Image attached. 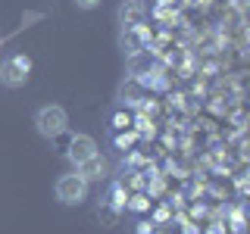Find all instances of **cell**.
I'll list each match as a JSON object with an SVG mask.
<instances>
[{"mask_svg": "<svg viewBox=\"0 0 250 234\" xmlns=\"http://www.w3.org/2000/svg\"><path fill=\"white\" fill-rule=\"evenodd\" d=\"M28 75H31V59L25 53H13L0 62V84L3 88H25Z\"/></svg>", "mask_w": 250, "mask_h": 234, "instance_id": "2", "label": "cell"}, {"mask_svg": "<svg viewBox=\"0 0 250 234\" xmlns=\"http://www.w3.org/2000/svg\"><path fill=\"white\" fill-rule=\"evenodd\" d=\"M75 172L84 178V181H97V178L106 172V162L100 159V153H94V156H88V159H82V162H78Z\"/></svg>", "mask_w": 250, "mask_h": 234, "instance_id": "7", "label": "cell"}, {"mask_svg": "<svg viewBox=\"0 0 250 234\" xmlns=\"http://www.w3.org/2000/svg\"><path fill=\"white\" fill-rule=\"evenodd\" d=\"M66 125H69V116H66V109L62 106H41L35 113V128H38V135L47 137V140H53V137H60L62 131H66Z\"/></svg>", "mask_w": 250, "mask_h": 234, "instance_id": "1", "label": "cell"}, {"mask_svg": "<svg viewBox=\"0 0 250 234\" xmlns=\"http://www.w3.org/2000/svg\"><path fill=\"white\" fill-rule=\"evenodd\" d=\"M119 100L122 103H138L141 100V81L138 78H128V81L119 88Z\"/></svg>", "mask_w": 250, "mask_h": 234, "instance_id": "8", "label": "cell"}, {"mask_svg": "<svg viewBox=\"0 0 250 234\" xmlns=\"http://www.w3.org/2000/svg\"><path fill=\"white\" fill-rule=\"evenodd\" d=\"M57 200L62 206H78V203H84L88 197V181H84L78 172H69V175H60L57 178Z\"/></svg>", "mask_w": 250, "mask_h": 234, "instance_id": "3", "label": "cell"}, {"mask_svg": "<svg viewBox=\"0 0 250 234\" xmlns=\"http://www.w3.org/2000/svg\"><path fill=\"white\" fill-rule=\"evenodd\" d=\"M78 10H94V6H100V0H75Z\"/></svg>", "mask_w": 250, "mask_h": 234, "instance_id": "9", "label": "cell"}, {"mask_svg": "<svg viewBox=\"0 0 250 234\" xmlns=\"http://www.w3.org/2000/svg\"><path fill=\"white\" fill-rule=\"evenodd\" d=\"M0 47H3V35H0Z\"/></svg>", "mask_w": 250, "mask_h": 234, "instance_id": "11", "label": "cell"}, {"mask_svg": "<svg viewBox=\"0 0 250 234\" xmlns=\"http://www.w3.org/2000/svg\"><path fill=\"white\" fill-rule=\"evenodd\" d=\"M97 153V144H94V137L91 135H75L72 140H69V159L75 162H82V159H88V156Z\"/></svg>", "mask_w": 250, "mask_h": 234, "instance_id": "5", "label": "cell"}, {"mask_svg": "<svg viewBox=\"0 0 250 234\" xmlns=\"http://www.w3.org/2000/svg\"><path fill=\"white\" fill-rule=\"evenodd\" d=\"M116 16H119L122 28H128V25H141V19H144V6H141L138 0H122L119 10H116Z\"/></svg>", "mask_w": 250, "mask_h": 234, "instance_id": "6", "label": "cell"}, {"mask_svg": "<svg viewBox=\"0 0 250 234\" xmlns=\"http://www.w3.org/2000/svg\"><path fill=\"white\" fill-rule=\"evenodd\" d=\"M119 47H122L125 57H138V53H144V47H147V28H144V25H128V28H122Z\"/></svg>", "mask_w": 250, "mask_h": 234, "instance_id": "4", "label": "cell"}, {"mask_svg": "<svg viewBox=\"0 0 250 234\" xmlns=\"http://www.w3.org/2000/svg\"><path fill=\"white\" fill-rule=\"evenodd\" d=\"M138 234H153V225L150 222H138Z\"/></svg>", "mask_w": 250, "mask_h": 234, "instance_id": "10", "label": "cell"}]
</instances>
